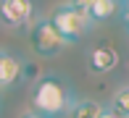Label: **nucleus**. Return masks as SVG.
Returning a JSON list of instances; mask_svg holds the SVG:
<instances>
[{
	"mask_svg": "<svg viewBox=\"0 0 129 118\" xmlns=\"http://www.w3.org/2000/svg\"><path fill=\"white\" fill-rule=\"evenodd\" d=\"M124 26H126V32H129V0L124 3Z\"/></svg>",
	"mask_w": 129,
	"mask_h": 118,
	"instance_id": "nucleus-12",
	"label": "nucleus"
},
{
	"mask_svg": "<svg viewBox=\"0 0 129 118\" xmlns=\"http://www.w3.org/2000/svg\"><path fill=\"white\" fill-rule=\"evenodd\" d=\"M87 66H90L92 74H108V71H113L119 66V50H116L113 45H95L90 50V55H87Z\"/></svg>",
	"mask_w": 129,
	"mask_h": 118,
	"instance_id": "nucleus-5",
	"label": "nucleus"
},
{
	"mask_svg": "<svg viewBox=\"0 0 129 118\" xmlns=\"http://www.w3.org/2000/svg\"><path fill=\"white\" fill-rule=\"evenodd\" d=\"M103 105L98 100H74L69 108V118H100Z\"/></svg>",
	"mask_w": 129,
	"mask_h": 118,
	"instance_id": "nucleus-8",
	"label": "nucleus"
},
{
	"mask_svg": "<svg viewBox=\"0 0 129 118\" xmlns=\"http://www.w3.org/2000/svg\"><path fill=\"white\" fill-rule=\"evenodd\" d=\"M50 24L55 26V32L66 39V45L79 42V39L84 37V34H90V29L95 26L87 11L74 8V5H69V3L58 5V8L50 13Z\"/></svg>",
	"mask_w": 129,
	"mask_h": 118,
	"instance_id": "nucleus-2",
	"label": "nucleus"
},
{
	"mask_svg": "<svg viewBox=\"0 0 129 118\" xmlns=\"http://www.w3.org/2000/svg\"><path fill=\"white\" fill-rule=\"evenodd\" d=\"M100 118H121V115H116L111 108H103V113H100Z\"/></svg>",
	"mask_w": 129,
	"mask_h": 118,
	"instance_id": "nucleus-11",
	"label": "nucleus"
},
{
	"mask_svg": "<svg viewBox=\"0 0 129 118\" xmlns=\"http://www.w3.org/2000/svg\"><path fill=\"white\" fill-rule=\"evenodd\" d=\"M19 118H45V115H40V113H34V110H29V113H24V115H19Z\"/></svg>",
	"mask_w": 129,
	"mask_h": 118,
	"instance_id": "nucleus-13",
	"label": "nucleus"
},
{
	"mask_svg": "<svg viewBox=\"0 0 129 118\" xmlns=\"http://www.w3.org/2000/svg\"><path fill=\"white\" fill-rule=\"evenodd\" d=\"M29 47L37 58H55L58 52H63L66 39L55 32L50 19H34L29 26Z\"/></svg>",
	"mask_w": 129,
	"mask_h": 118,
	"instance_id": "nucleus-3",
	"label": "nucleus"
},
{
	"mask_svg": "<svg viewBox=\"0 0 129 118\" xmlns=\"http://www.w3.org/2000/svg\"><path fill=\"white\" fill-rule=\"evenodd\" d=\"M108 108L113 110L116 115L129 118V84L121 87V89H116V94L111 97V105H108Z\"/></svg>",
	"mask_w": 129,
	"mask_h": 118,
	"instance_id": "nucleus-9",
	"label": "nucleus"
},
{
	"mask_svg": "<svg viewBox=\"0 0 129 118\" xmlns=\"http://www.w3.org/2000/svg\"><path fill=\"white\" fill-rule=\"evenodd\" d=\"M24 76V61L8 50H0V87H13Z\"/></svg>",
	"mask_w": 129,
	"mask_h": 118,
	"instance_id": "nucleus-6",
	"label": "nucleus"
},
{
	"mask_svg": "<svg viewBox=\"0 0 129 118\" xmlns=\"http://www.w3.org/2000/svg\"><path fill=\"white\" fill-rule=\"evenodd\" d=\"M34 21L32 0H0V24L8 29H19Z\"/></svg>",
	"mask_w": 129,
	"mask_h": 118,
	"instance_id": "nucleus-4",
	"label": "nucleus"
},
{
	"mask_svg": "<svg viewBox=\"0 0 129 118\" xmlns=\"http://www.w3.org/2000/svg\"><path fill=\"white\" fill-rule=\"evenodd\" d=\"M92 3H95V0H69V5H74V8H82V11H87Z\"/></svg>",
	"mask_w": 129,
	"mask_h": 118,
	"instance_id": "nucleus-10",
	"label": "nucleus"
},
{
	"mask_svg": "<svg viewBox=\"0 0 129 118\" xmlns=\"http://www.w3.org/2000/svg\"><path fill=\"white\" fill-rule=\"evenodd\" d=\"M92 24H100V21H108L119 13V0H95V3L87 8Z\"/></svg>",
	"mask_w": 129,
	"mask_h": 118,
	"instance_id": "nucleus-7",
	"label": "nucleus"
},
{
	"mask_svg": "<svg viewBox=\"0 0 129 118\" xmlns=\"http://www.w3.org/2000/svg\"><path fill=\"white\" fill-rule=\"evenodd\" d=\"M74 102V94L66 87V81L58 76H42L32 87V110L45 118H61L69 113Z\"/></svg>",
	"mask_w": 129,
	"mask_h": 118,
	"instance_id": "nucleus-1",
	"label": "nucleus"
}]
</instances>
